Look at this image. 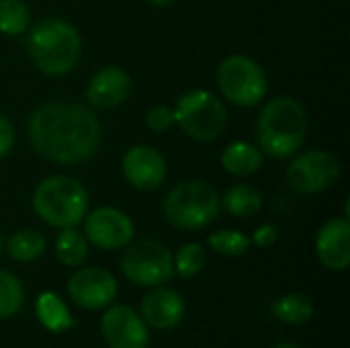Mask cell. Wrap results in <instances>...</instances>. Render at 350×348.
I'll return each mask as SVG.
<instances>
[{
	"mask_svg": "<svg viewBox=\"0 0 350 348\" xmlns=\"http://www.w3.org/2000/svg\"><path fill=\"white\" fill-rule=\"evenodd\" d=\"M279 240V228L275 224H262L250 236V242L258 248H269Z\"/></svg>",
	"mask_w": 350,
	"mask_h": 348,
	"instance_id": "cell-29",
	"label": "cell"
},
{
	"mask_svg": "<svg viewBox=\"0 0 350 348\" xmlns=\"http://www.w3.org/2000/svg\"><path fill=\"white\" fill-rule=\"evenodd\" d=\"M207 244L215 254L226 258H238L246 254L252 246L250 236L240 230H217L207 238Z\"/></svg>",
	"mask_w": 350,
	"mask_h": 348,
	"instance_id": "cell-24",
	"label": "cell"
},
{
	"mask_svg": "<svg viewBox=\"0 0 350 348\" xmlns=\"http://www.w3.org/2000/svg\"><path fill=\"white\" fill-rule=\"evenodd\" d=\"M308 135V113L295 96L269 101L256 121V142L265 156L285 160L295 156Z\"/></svg>",
	"mask_w": 350,
	"mask_h": 348,
	"instance_id": "cell-2",
	"label": "cell"
},
{
	"mask_svg": "<svg viewBox=\"0 0 350 348\" xmlns=\"http://www.w3.org/2000/svg\"><path fill=\"white\" fill-rule=\"evenodd\" d=\"M219 162L228 174L238 176V178H246V176H250L262 168L265 154L260 152L258 146L244 142V139H238V142H232L224 148Z\"/></svg>",
	"mask_w": 350,
	"mask_h": 348,
	"instance_id": "cell-17",
	"label": "cell"
},
{
	"mask_svg": "<svg viewBox=\"0 0 350 348\" xmlns=\"http://www.w3.org/2000/svg\"><path fill=\"white\" fill-rule=\"evenodd\" d=\"M25 306V287L21 279L10 273L0 269V320L14 318Z\"/></svg>",
	"mask_w": 350,
	"mask_h": 348,
	"instance_id": "cell-23",
	"label": "cell"
},
{
	"mask_svg": "<svg viewBox=\"0 0 350 348\" xmlns=\"http://www.w3.org/2000/svg\"><path fill=\"white\" fill-rule=\"evenodd\" d=\"M35 316L37 322L53 334H64L74 328V316L68 304L53 291H43L35 299Z\"/></svg>",
	"mask_w": 350,
	"mask_h": 348,
	"instance_id": "cell-18",
	"label": "cell"
},
{
	"mask_svg": "<svg viewBox=\"0 0 350 348\" xmlns=\"http://www.w3.org/2000/svg\"><path fill=\"white\" fill-rule=\"evenodd\" d=\"M148 2H150V4H154V6H160V8H162V6H170V4H174L176 0H148Z\"/></svg>",
	"mask_w": 350,
	"mask_h": 348,
	"instance_id": "cell-30",
	"label": "cell"
},
{
	"mask_svg": "<svg viewBox=\"0 0 350 348\" xmlns=\"http://www.w3.org/2000/svg\"><path fill=\"white\" fill-rule=\"evenodd\" d=\"M88 250H90V244L84 232L78 228H64L55 236V242H53L55 258L68 269L82 267L88 258Z\"/></svg>",
	"mask_w": 350,
	"mask_h": 348,
	"instance_id": "cell-20",
	"label": "cell"
},
{
	"mask_svg": "<svg viewBox=\"0 0 350 348\" xmlns=\"http://www.w3.org/2000/svg\"><path fill=\"white\" fill-rule=\"evenodd\" d=\"M37 217L57 230L78 228L88 213L90 197L86 187L68 174H53L43 178L31 197Z\"/></svg>",
	"mask_w": 350,
	"mask_h": 348,
	"instance_id": "cell-4",
	"label": "cell"
},
{
	"mask_svg": "<svg viewBox=\"0 0 350 348\" xmlns=\"http://www.w3.org/2000/svg\"><path fill=\"white\" fill-rule=\"evenodd\" d=\"M174 125L197 142H213L228 127V111L224 101L211 90L195 88L185 92L174 109Z\"/></svg>",
	"mask_w": 350,
	"mask_h": 348,
	"instance_id": "cell-6",
	"label": "cell"
},
{
	"mask_svg": "<svg viewBox=\"0 0 350 348\" xmlns=\"http://www.w3.org/2000/svg\"><path fill=\"white\" fill-rule=\"evenodd\" d=\"M174 263V275L180 279H193L207 267V252L199 242H187L178 248L176 254H172Z\"/></svg>",
	"mask_w": 350,
	"mask_h": 348,
	"instance_id": "cell-25",
	"label": "cell"
},
{
	"mask_svg": "<svg viewBox=\"0 0 350 348\" xmlns=\"http://www.w3.org/2000/svg\"><path fill=\"white\" fill-rule=\"evenodd\" d=\"M219 203L230 215L248 219L262 209V193L252 185L236 183L219 197Z\"/></svg>",
	"mask_w": 350,
	"mask_h": 348,
	"instance_id": "cell-19",
	"label": "cell"
},
{
	"mask_svg": "<svg viewBox=\"0 0 350 348\" xmlns=\"http://www.w3.org/2000/svg\"><path fill=\"white\" fill-rule=\"evenodd\" d=\"M219 193L205 180H185L174 185L164 199L166 222L183 232L203 230L219 215Z\"/></svg>",
	"mask_w": 350,
	"mask_h": 348,
	"instance_id": "cell-5",
	"label": "cell"
},
{
	"mask_svg": "<svg viewBox=\"0 0 350 348\" xmlns=\"http://www.w3.org/2000/svg\"><path fill=\"white\" fill-rule=\"evenodd\" d=\"M70 299L88 312H103L115 304L119 293V283L115 275L100 267H78V271L68 279Z\"/></svg>",
	"mask_w": 350,
	"mask_h": 348,
	"instance_id": "cell-11",
	"label": "cell"
},
{
	"mask_svg": "<svg viewBox=\"0 0 350 348\" xmlns=\"http://www.w3.org/2000/svg\"><path fill=\"white\" fill-rule=\"evenodd\" d=\"M271 348H304L301 345H295V343H279V345H275V347Z\"/></svg>",
	"mask_w": 350,
	"mask_h": 348,
	"instance_id": "cell-31",
	"label": "cell"
},
{
	"mask_svg": "<svg viewBox=\"0 0 350 348\" xmlns=\"http://www.w3.org/2000/svg\"><path fill=\"white\" fill-rule=\"evenodd\" d=\"M121 170L125 180L137 191H156L168 176L166 158L156 148L146 144H135L123 154Z\"/></svg>",
	"mask_w": 350,
	"mask_h": 348,
	"instance_id": "cell-13",
	"label": "cell"
},
{
	"mask_svg": "<svg viewBox=\"0 0 350 348\" xmlns=\"http://www.w3.org/2000/svg\"><path fill=\"white\" fill-rule=\"evenodd\" d=\"M340 176V160L330 150H310L295 154L285 178L299 195H316L330 189Z\"/></svg>",
	"mask_w": 350,
	"mask_h": 348,
	"instance_id": "cell-9",
	"label": "cell"
},
{
	"mask_svg": "<svg viewBox=\"0 0 350 348\" xmlns=\"http://www.w3.org/2000/svg\"><path fill=\"white\" fill-rule=\"evenodd\" d=\"M146 125H148V129H152L156 133H166L170 127H174V113H172V109L164 107V105L152 107L146 113Z\"/></svg>",
	"mask_w": 350,
	"mask_h": 348,
	"instance_id": "cell-27",
	"label": "cell"
},
{
	"mask_svg": "<svg viewBox=\"0 0 350 348\" xmlns=\"http://www.w3.org/2000/svg\"><path fill=\"white\" fill-rule=\"evenodd\" d=\"M31 148L55 164H82L90 160L103 139L100 121L80 103L53 101L35 109L27 123Z\"/></svg>",
	"mask_w": 350,
	"mask_h": 348,
	"instance_id": "cell-1",
	"label": "cell"
},
{
	"mask_svg": "<svg viewBox=\"0 0 350 348\" xmlns=\"http://www.w3.org/2000/svg\"><path fill=\"white\" fill-rule=\"evenodd\" d=\"M119 269L127 281L146 289L166 285L174 277L170 248L154 238L131 240L123 248Z\"/></svg>",
	"mask_w": 350,
	"mask_h": 348,
	"instance_id": "cell-8",
	"label": "cell"
},
{
	"mask_svg": "<svg viewBox=\"0 0 350 348\" xmlns=\"http://www.w3.org/2000/svg\"><path fill=\"white\" fill-rule=\"evenodd\" d=\"M215 80L224 98L242 109L260 105L269 92V76L265 68L244 53L228 55L219 64Z\"/></svg>",
	"mask_w": 350,
	"mask_h": 348,
	"instance_id": "cell-7",
	"label": "cell"
},
{
	"mask_svg": "<svg viewBox=\"0 0 350 348\" xmlns=\"http://www.w3.org/2000/svg\"><path fill=\"white\" fill-rule=\"evenodd\" d=\"M316 256L330 271H347L350 265L349 217L328 219L316 234Z\"/></svg>",
	"mask_w": 350,
	"mask_h": 348,
	"instance_id": "cell-15",
	"label": "cell"
},
{
	"mask_svg": "<svg viewBox=\"0 0 350 348\" xmlns=\"http://www.w3.org/2000/svg\"><path fill=\"white\" fill-rule=\"evenodd\" d=\"M2 254H4V240H2V236H0V258H2Z\"/></svg>",
	"mask_w": 350,
	"mask_h": 348,
	"instance_id": "cell-32",
	"label": "cell"
},
{
	"mask_svg": "<svg viewBox=\"0 0 350 348\" xmlns=\"http://www.w3.org/2000/svg\"><path fill=\"white\" fill-rule=\"evenodd\" d=\"M47 248V240L39 230L33 228H25V230H16L4 244L6 254L14 260V263H35L45 254Z\"/></svg>",
	"mask_w": 350,
	"mask_h": 348,
	"instance_id": "cell-21",
	"label": "cell"
},
{
	"mask_svg": "<svg viewBox=\"0 0 350 348\" xmlns=\"http://www.w3.org/2000/svg\"><path fill=\"white\" fill-rule=\"evenodd\" d=\"M131 94V76L117 66L100 68L86 84V98L92 107L115 109Z\"/></svg>",
	"mask_w": 350,
	"mask_h": 348,
	"instance_id": "cell-16",
	"label": "cell"
},
{
	"mask_svg": "<svg viewBox=\"0 0 350 348\" xmlns=\"http://www.w3.org/2000/svg\"><path fill=\"white\" fill-rule=\"evenodd\" d=\"M31 27V10L23 0H0V33L16 37Z\"/></svg>",
	"mask_w": 350,
	"mask_h": 348,
	"instance_id": "cell-26",
	"label": "cell"
},
{
	"mask_svg": "<svg viewBox=\"0 0 350 348\" xmlns=\"http://www.w3.org/2000/svg\"><path fill=\"white\" fill-rule=\"evenodd\" d=\"M82 232L90 246L100 250H123L135 238L133 219L117 207H98L84 215Z\"/></svg>",
	"mask_w": 350,
	"mask_h": 348,
	"instance_id": "cell-10",
	"label": "cell"
},
{
	"mask_svg": "<svg viewBox=\"0 0 350 348\" xmlns=\"http://www.w3.org/2000/svg\"><path fill=\"white\" fill-rule=\"evenodd\" d=\"M27 51L35 68L47 76L72 72L82 53V37L66 18L45 16L27 29Z\"/></svg>",
	"mask_w": 350,
	"mask_h": 348,
	"instance_id": "cell-3",
	"label": "cell"
},
{
	"mask_svg": "<svg viewBox=\"0 0 350 348\" xmlns=\"http://www.w3.org/2000/svg\"><path fill=\"white\" fill-rule=\"evenodd\" d=\"M139 316L148 328L166 332L180 326L187 318L185 297L168 285L150 287L139 302Z\"/></svg>",
	"mask_w": 350,
	"mask_h": 348,
	"instance_id": "cell-14",
	"label": "cell"
},
{
	"mask_svg": "<svg viewBox=\"0 0 350 348\" xmlns=\"http://www.w3.org/2000/svg\"><path fill=\"white\" fill-rule=\"evenodd\" d=\"M14 139H16V133H14L12 121L6 115H0V160H4L12 152Z\"/></svg>",
	"mask_w": 350,
	"mask_h": 348,
	"instance_id": "cell-28",
	"label": "cell"
},
{
	"mask_svg": "<svg viewBox=\"0 0 350 348\" xmlns=\"http://www.w3.org/2000/svg\"><path fill=\"white\" fill-rule=\"evenodd\" d=\"M100 334L109 348H148L150 347V328L127 304H111L103 310Z\"/></svg>",
	"mask_w": 350,
	"mask_h": 348,
	"instance_id": "cell-12",
	"label": "cell"
},
{
	"mask_svg": "<svg viewBox=\"0 0 350 348\" xmlns=\"http://www.w3.org/2000/svg\"><path fill=\"white\" fill-rule=\"evenodd\" d=\"M273 316L287 326H306L316 316L314 302L304 293H287L273 304Z\"/></svg>",
	"mask_w": 350,
	"mask_h": 348,
	"instance_id": "cell-22",
	"label": "cell"
}]
</instances>
